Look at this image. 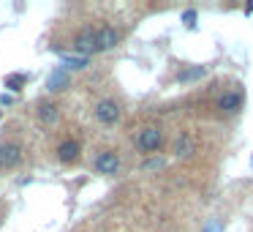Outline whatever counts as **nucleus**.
Listing matches in <instances>:
<instances>
[{"label": "nucleus", "instance_id": "15", "mask_svg": "<svg viewBox=\"0 0 253 232\" xmlns=\"http://www.w3.org/2000/svg\"><path fill=\"white\" fill-rule=\"evenodd\" d=\"M182 22H185V28H193V25H196V11H193V8L182 11Z\"/></svg>", "mask_w": 253, "mask_h": 232}, {"label": "nucleus", "instance_id": "2", "mask_svg": "<svg viewBox=\"0 0 253 232\" xmlns=\"http://www.w3.org/2000/svg\"><path fill=\"white\" fill-rule=\"evenodd\" d=\"M93 115H95V120L104 123V126H115V123L120 120L123 110H120V104H117L115 99H101L98 104H95Z\"/></svg>", "mask_w": 253, "mask_h": 232}, {"label": "nucleus", "instance_id": "7", "mask_svg": "<svg viewBox=\"0 0 253 232\" xmlns=\"http://www.w3.org/2000/svg\"><path fill=\"white\" fill-rule=\"evenodd\" d=\"M218 110L223 115H237L242 110V90L240 88H229L223 90V96L218 99Z\"/></svg>", "mask_w": 253, "mask_h": 232}, {"label": "nucleus", "instance_id": "1", "mask_svg": "<svg viewBox=\"0 0 253 232\" xmlns=\"http://www.w3.org/2000/svg\"><path fill=\"white\" fill-rule=\"evenodd\" d=\"M136 150L139 153H155V150H161V145H164V131H161L158 126H144L142 131L136 134Z\"/></svg>", "mask_w": 253, "mask_h": 232}, {"label": "nucleus", "instance_id": "10", "mask_svg": "<svg viewBox=\"0 0 253 232\" xmlns=\"http://www.w3.org/2000/svg\"><path fill=\"white\" fill-rule=\"evenodd\" d=\"M68 85H71L68 71H63V68H52L49 77H46V93H60V90H66Z\"/></svg>", "mask_w": 253, "mask_h": 232}, {"label": "nucleus", "instance_id": "11", "mask_svg": "<svg viewBox=\"0 0 253 232\" xmlns=\"http://www.w3.org/2000/svg\"><path fill=\"white\" fill-rule=\"evenodd\" d=\"M57 159L63 161V164H74V161L79 159V142L71 137H66L60 145H57Z\"/></svg>", "mask_w": 253, "mask_h": 232}, {"label": "nucleus", "instance_id": "18", "mask_svg": "<svg viewBox=\"0 0 253 232\" xmlns=\"http://www.w3.org/2000/svg\"><path fill=\"white\" fill-rule=\"evenodd\" d=\"M207 232H220V224H218V221H212V224L207 227Z\"/></svg>", "mask_w": 253, "mask_h": 232}, {"label": "nucleus", "instance_id": "8", "mask_svg": "<svg viewBox=\"0 0 253 232\" xmlns=\"http://www.w3.org/2000/svg\"><path fill=\"white\" fill-rule=\"evenodd\" d=\"M57 58H60V63H63V71H82V68H87L90 66V58H82V55H77V52H63V50H57Z\"/></svg>", "mask_w": 253, "mask_h": 232}, {"label": "nucleus", "instance_id": "3", "mask_svg": "<svg viewBox=\"0 0 253 232\" xmlns=\"http://www.w3.org/2000/svg\"><path fill=\"white\" fill-rule=\"evenodd\" d=\"M93 167H95V172H98V175H106V177L117 175V172H120V167H123L120 153H117V150H101V153L95 156Z\"/></svg>", "mask_w": 253, "mask_h": 232}, {"label": "nucleus", "instance_id": "6", "mask_svg": "<svg viewBox=\"0 0 253 232\" xmlns=\"http://www.w3.org/2000/svg\"><path fill=\"white\" fill-rule=\"evenodd\" d=\"M25 159V150L19 142H6L0 145V167L3 170H14V167H19Z\"/></svg>", "mask_w": 253, "mask_h": 232}, {"label": "nucleus", "instance_id": "13", "mask_svg": "<svg viewBox=\"0 0 253 232\" xmlns=\"http://www.w3.org/2000/svg\"><path fill=\"white\" fill-rule=\"evenodd\" d=\"M3 82H6V88H8V90L19 93V90H22L25 85H28V74H8V77L3 79Z\"/></svg>", "mask_w": 253, "mask_h": 232}, {"label": "nucleus", "instance_id": "17", "mask_svg": "<svg viewBox=\"0 0 253 232\" xmlns=\"http://www.w3.org/2000/svg\"><path fill=\"white\" fill-rule=\"evenodd\" d=\"M0 104H14V96L11 93H3V96H0Z\"/></svg>", "mask_w": 253, "mask_h": 232}, {"label": "nucleus", "instance_id": "16", "mask_svg": "<svg viewBox=\"0 0 253 232\" xmlns=\"http://www.w3.org/2000/svg\"><path fill=\"white\" fill-rule=\"evenodd\" d=\"M161 167H164V159H150L144 164V170H161Z\"/></svg>", "mask_w": 253, "mask_h": 232}, {"label": "nucleus", "instance_id": "12", "mask_svg": "<svg viewBox=\"0 0 253 232\" xmlns=\"http://www.w3.org/2000/svg\"><path fill=\"white\" fill-rule=\"evenodd\" d=\"M193 153H196V139L191 134H180L174 139V156L177 159H191Z\"/></svg>", "mask_w": 253, "mask_h": 232}, {"label": "nucleus", "instance_id": "14", "mask_svg": "<svg viewBox=\"0 0 253 232\" xmlns=\"http://www.w3.org/2000/svg\"><path fill=\"white\" fill-rule=\"evenodd\" d=\"M204 74H207V68L204 66H191V68H185V71H180V82H193V79H202Z\"/></svg>", "mask_w": 253, "mask_h": 232}, {"label": "nucleus", "instance_id": "4", "mask_svg": "<svg viewBox=\"0 0 253 232\" xmlns=\"http://www.w3.org/2000/svg\"><path fill=\"white\" fill-rule=\"evenodd\" d=\"M120 44V30L115 25H101L95 28V50L98 52H109Z\"/></svg>", "mask_w": 253, "mask_h": 232}, {"label": "nucleus", "instance_id": "5", "mask_svg": "<svg viewBox=\"0 0 253 232\" xmlns=\"http://www.w3.org/2000/svg\"><path fill=\"white\" fill-rule=\"evenodd\" d=\"M74 52L82 58H90L95 55V28H82L77 36H74Z\"/></svg>", "mask_w": 253, "mask_h": 232}, {"label": "nucleus", "instance_id": "9", "mask_svg": "<svg viewBox=\"0 0 253 232\" xmlns=\"http://www.w3.org/2000/svg\"><path fill=\"white\" fill-rule=\"evenodd\" d=\"M36 115H39V120L44 123V126H55V123L60 120V107L52 104V101H39Z\"/></svg>", "mask_w": 253, "mask_h": 232}]
</instances>
